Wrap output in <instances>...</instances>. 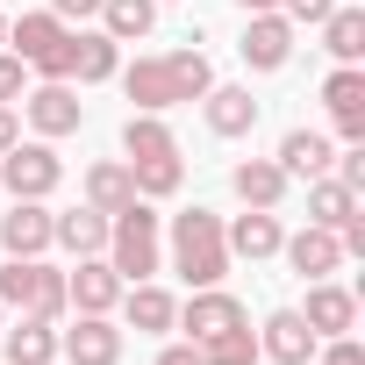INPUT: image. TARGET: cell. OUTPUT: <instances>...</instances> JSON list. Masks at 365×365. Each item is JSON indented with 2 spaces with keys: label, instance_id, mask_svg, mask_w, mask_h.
Listing matches in <instances>:
<instances>
[{
  "label": "cell",
  "instance_id": "1",
  "mask_svg": "<svg viewBox=\"0 0 365 365\" xmlns=\"http://www.w3.org/2000/svg\"><path fill=\"white\" fill-rule=\"evenodd\" d=\"M115 79H122V93L136 101V115H165V108H179V101H201V93L215 86V65H208L201 43H187V51H165V58L115 65Z\"/></svg>",
  "mask_w": 365,
  "mask_h": 365
},
{
  "label": "cell",
  "instance_id": "2",
  "mask_svg": "<svg viewBox=\"0 0 365 365\" xmlns=\"http://www.w3.org/2000/svg\"><path fill=\"white\" fill-rule=\"evenodd\" d=\"M101 258L122 272V287L158 279V265H165V215L150 201H129L122 215H108V251Z\"/></svg>",
  "mask_w": 365,
  "mask_h": 365
},
{
  "label": "cell",
  "instance_id": "3",
  "mask_svg": "<svg viewBox=\"0 0 365 365\" xmlns=\"http://www.w3.org/2000/svg\"><path fill=\"white\" fill-rule=\"evenodd\" d=\"M172 272L187 279V287H222V272H230V237H222V215H215V208L172 215Z\"/></svg>",
  "mask_w": 365,
  "mask_h": 365
},
{
  "label": "cell",
  "instance_id": "4",
  "mask_svg": "<svg viewBox=\"0 0 365 365\" xmlns=\"http://www.w3.org/2000/svg\"><path fill=\"white\" fill-rule=\"evenodd\" d=\"M8 51H15L36 79H72V22H58L51 8L15 15V22H8Z\"/></svg>",
  "mask_w": 365,
  "mask_h": 365
},
{
  "label": "cell",
  "instance_id": "5",
  "mask_svg": "<svg viewBox=\"0 0 365 365\" xmlns=\"http://www.w3.org/2000/svg\"><path fill=\"white\" fill-rule=\"evenodd\" d=\"M0 308L58 322L65 315V272L43 265V258H8V265H0Z\"/></svg>",
  "mask_w": 365,
  "mask_h": 365
},
{
  "label": "cell",
  "instance_id": "6",
  "mask_svg": "<svg viewBox=\"0 0 365 365\" xmlns=\"http://www.w3.org/2000/svg\"><path fill=\"white\" fill-rule=\"evenodd\" d=\"M0 187H8L15 201H51V194L65 187V158H58L43 136H29V143H15V150H0Z\"/></svg>",
  "mask_w": 365,
  "mask_h": 365
},
{
  "label": "cell",
  "instance_id": "7",
  "mask_svg": "<svg viewBox=\"0 0 365 365\" xmlns=\"http://www.w3.org/2000/svg\"><path fill=\"white\" fill-rule=\"evenodd\" d=\"M244 322H251V315H244V301H237L230 287H194L187 301H179V322H172V329H187V336L201 344V336H222V329H244Z\"/></svg>",
  "mask_w": 365,
  "mask_h": 365
},
{
  "label": "cell",
  "instance_id": "8",
  "mask_svg": "<svg viewBox=\"0 0 365 365\" xmlns=\"http://www.w3.org/2000/svg\"><path fill=\"white\" fill-rule=\"evenodd\" d=\"M22 115H29V129H36L43 143H51V136H72V129L86 122L72 79H43V86H29V93H22Z\"/></svg>",
  "mask_w": 365,
  "mask_h": 365
},
{
  "label": "cell",
  "instance_id": "9",
  "mask_svg": "<svg viewBox=\"0 0 365 365\" xmlns=\"http://www.w3.org/2000/svg\"><path fill=\"white\" fill-rule=\"evenodd\" d=\"M315 351H322V336L301 322V308H272V315H265L258 358H272V365H315Z\"/></svg>",
  "mask_w": 365,
  "mask_h": 365
},
{
  "label": "cell",
  "instance_id": "10",
  "mask_svg": "<svg viewBox=\"0 0 365 365\" xmlns=\"http://www.w3.org/2000/svg\"><path fill=\"white\" fill-rule=\"evenodd\" d=\"M322 108L336 122V143H365V72L358 65H336L322 79Z\"/></svg>",
  "mask_w": 365,
  "mask_h": 365
},
{
  "label": "cell",
  "instance_id": "11",
  "mask_svg": "<svg viewBox=\"0 0 365 365\" xmlns=\"http://www.w3.org/2000/svg\"><path fill=\"white\" fill-rule=\"evenodd\" d=\"M115 301H122V272H115L108 258H79V265L65 272V308H79V315H115Z\"/></svg>",
  "mask_w": 365,
  "mask_h": 365
},
{
  "label": "cell",
  "instance_id": "12",
  "mask_svg": "<svg viewBox=\"0 0 365 365\" xmlns=\"http://www.w3.org/2000/svg\"><path fill=\"white\" fill-rule=\"evenodd\" d=\"M58 351H65V365H115L122 329H115V315H79L72 329H58Z\"/></svg>",
  "mask_w": 365,
  "mask_h": 365
},
{
  "label": "cell",
  "instance_id": "13",
  "mask_svg": "<svg viewBox=\"0 0 365 365\" xmlns=\"http://www.w3.org/2000/svg\"><path fill=\"white\" fill-rule=\"evenodd\" d=\"M237 51H244V65H251V72H279V65L294 58V22H287L279 8H272V15H251Z\"/></svg>",
  "mask_w": 365,
  "mask_h": 365
},
{
  "label": "cell",
  "instance_id": "14",
  "mask_svg": "<svg viewBox=\"0 0 365 365\" xmlns=\"http://www.w3.org/2000/svg\"><path fill=\"white\" fill-rule=\"evenodd\" d=\"M301 322H308L315 336H351V329H358V294L336 287V279H308V308H301Z\"/></svg>",
  "mask_w": 365,
  "mask_h": 365
},
{
  "label": "cell",
  "instance_id": "15",
  "mask_svg": "<svg viewBox=\"0 0 365 365\" xmlns=\"http://www.w3.org/2000/svg\"><path fill=\"white\" fill-rule=\"evenodd\" d=\"M279 258L301 272V279H329L336 265H344V244H336V230H322V222H308V230H294L287 244H279Z\"/></svg>",
  "mask_w": 365,
  "mask_h": 365
},
{
  "label": "cell",
  "instance_id": "16",
  "mask_svg": "<svg viewBox=\"0 0 365 365\" xmlns=\"http://www.w3.org/2000/svg\"><path fill=\"white\" fill-rule=\"evenodd\" d=\"M0 251L8 258H43L51 251V208L43 201H15L0 215Z\"/></svg>",
  "mask_w": 365,
  "mask_h": 365
},
{
  "label": "cell",
  "instance_id": "17",
  "mask_svg": "<svg viewBox=\"0 0 365 365\" xmlns=\"http://www.w3.org/2000/svg\"><path fill=\"white\" fill-rule=\"evenodd\" d=\"M222 237H230V258H279V244H287V230H279V215L272 208H244L237 222H222Z\"/></svg>",
  "mask_w": 365,
  "mask_h": 365
},
{
  "label": "cell",
  "instance_id": "18",
  "mask_svg": "<svg viewBox=\"0 0 365 365\" xmlns=\"http://www.w3.org/2000/svg\"><path fill=\"white\" fill-rule=\"evenodd\" d=\"M201 115H208V129L230 136V143L258 129V101H251V86H208V93H201Z\"/></svg>",
  "mask_w": 365,
  "mask_h": 365
},
{
  "label": "cell",
  "instance_id": "19",
  "mask_svg": "<svg viewBox=\"0 0 365 365\" xmlns=\"http://www.w3.org/2000/svg\"><path fill=\"white\" fill-rule=\"evenodd\" d=\"M287 179H322L329 165H336V143L322 136V129H287L279 136V158H272Z\"/></svg>",
  "mask_w": 365,
  "mask_h": 365
},
{
  "label": "cell",
  "instance_id": "20",
  "mask_svg": "<svg viewBox=\"0 0 365 365\" xmlns=\"http://www.w3.org/2000/svg\"><path fill=\"white\" fill-rule=\"evenodd\" d=\"M51 244H58V251H72V258H101V251H108V215L79 201V208L51 215Z\"/></svg>",
  "mask_w": 365,
  "mask_h": 365
},
{
  "label": "cell",
  "instance_id": "21",
  "mask_svg": "<svg viewBox=\"0 0 365 365\" xmlns=\"http://www.w3.org/2000/svg\"><path fill=\"white\" fill-rule=\"evenodd\" d=\"M122 315H129V329H143V336H165L172 322H179V301L158 287V279H136V287H122V301H115Z\"/></svg>",
  "mask_w": 365,
  "mask_h": 365
},
{
  "label": "cell",
  "instance_id": "22",
  "mask_svg": "<svg viewBox=\"0 0 365 365\" xmlns=\"http://www.w3.org/2000/svg\"><path fill=\"white\" fill-rule=\"evenodd\" d=\"M351 215H365V194H358V187H344L336 172L308 179V222H322V230H344Z\"/></svg>",
  "mask_w": 365,
  "mask_h": 365
},
{
  "label": "cell",
  "instance_id": "23",
  "mask_svg": "<svg viewBox=\"0 0 365 365\" xmlns=\"http://www.w3.org/2000/svg\"><path fill=\"white\" fill-rule=\"evenodd\" d=\"M115 65H122V43H115L108 29H72V79H79V86L115 79Z\"/></svg>",
  "mask_w": 365,
  "mask_h": 365
},
{
  "label": "cell",
  "instance_id": "24",
  "mask_svg": "<svg viewBox=\"0 0 365 365\" xmlns=\"http://www.w3.org/2000/svg\"><path fill=\"white\" fill-rule=\"evenodd\" d=\"M230 187H237V201H244V208H279L294 179H287L272 158H244V165L230 172Z\"/></svg>",
  "mask_w": 365,
  "mask_h": 365
},
{
  "label": "cell",
  "instance_id": "25",
  "mask_svg": "<svg viewBox=\"0 0 365 365\" xmlns=\"http://www.w3.org/2000/svg\"><path fill=\"white\" fill-rule=\"evenodd\" d=\"M0 351H8V365H51L58 358V322L22 315L15 329H0Z\"/></svg>",
  "mask_w": 365,
  "mask_h": 365
},
{
  "label": "cell",
  "instance_id": "26",
  "mask_svg": "<svg viewBox=\"0 0 365 365\" xmlns=\"http://www.w3.org/2000/svg\"><path fill=\"white\" fill-rule=\"evenodd\" d=\"M136 201V179H129V165L122 158H101V165H86V208H101V215H122Z\"/></svg>",
  "mask_w": 365,
  "mask_h": 365
},
{
  "label": "cell",
  "instance_id": "27",
  "mask_svg": "<svg viewBox=\"0 0 365 365\" xmlns=\"http://www.w3.org/2000/svg\"><path fill=\"white\" fill-rule=\"evenodd\" d=\"M101 29L115 43H143L158 29V0H101Z\"/></svg>",
  "mask_w": 365,
  "mask_h": 365
},
{
  "label": "cell",
  "instance_id": "28",
  "mask_svg": "<svg viewBox=\"0 0 365 365\" xmlns=\"http://www.w3.org/2000/svg\"><path fill=\"white\" fill-rule=\"evenodd\" d=\"M322 51H329L336 65H358V58H365V8H329V22H322Z\"/></svg>",
  "mask_w": 365,
  "mask_h": 365
},
{
  "label": "cell",
  "instance_id": "29",
  "mask_svg": "<svg viewBox=\"0 0 365 365\" xmlns=\"http://www.w3.org/2000/svg\"><path fill=\"white\" fill-rule=\"evenodd\" d=\"M122 150H129V165L136 158H179V136L165 129V115H129L122 122Z\"/></svg>",
  "mask_w": 365,
  "mask_h": 365
},
{
  "label": "cell",
  "instance_id": "30",
  "mask_svg": "<svg viewBox=\"0 0 365 365\" xmlns=\"http://www.w3.org/2000/svg\"><path fill=\"white\" fill-rule=\"evenodd\" d=\"M122 165H129V158H122ZM129 179H136V201H172L179 179H187V165H179V158H136Z\"/></svg>",
  "mask_w": 365,
  "mask_h": 365
},
{
  "label": "cell",
  "instance_id": "31",
  "mask_svg": "<svg viewBox=\"0 0 365 365\" xmlns=\"http://www.w3.org/2000/svg\"><path fill=\"white\" fill-rule=\"evenodd\" d=\"M201 358L208 365H258V329H222V336H201Z\"/></svg>",
  "mask_w": 365,
  "mask_h": 365
},
{
  "label": "cell",
  "instance_id": "32",
  "mask_svg": "<svg viewBox=\"0 0 365 365\" xmlns=\"http://www.w3.org/2000/svg\"><path fill=\"white\" fill-rule=\"evenodd\" d=\"M22 93H29V65H22V58L8 51V58H0V108H15Z\"/></svg>",
  "mask_w": 365,
  "mask_h": 365
},
{
  "label": "cell",
  "instance_id": "33",
  "mask_svg": "<svg viewBox=\"0 0 365 365\" xmlns=\"http://www.w3.org/2000/svg\"><path fill=\"white\" fill-rule=\"evenodd\" d=\"M315 365H365V344H358V336H322Z\"/></svg>",
  "mask_w": 365,
  "mask_h": 365
},
{
  "label": "cell",
  "instance_id": "34",
  "mask_svg": "<svg viewBox=\"0 0 365 365\" xmlns=\"http://www.w3.org/2000/svg\"><path fill=\"white\" fill-rule=\"evenodd\" d=\"M329 172H336V179H344V187H358V194H365V143H344V150H336V165H329Z\"/></svg>",
  "mask_w": 365,
  "mask_h": 365
},
{
  "label": "cell",
  "instance_id": "35",
  "mask_svg": "<svg viewBox=\"0 0 365 365\" xmlns=\"http://www.w3.org/2000/svg\"><path fill=\"white\" fill-rule=\"evenodd\" d=\"M329 8H336V0H279V15L301 29V22H329Z\"/></svg>",
  "mask_w": 365,
  "mask_h": 365
},
{
  "label": "cell",
  "instance_id": "36",
  "mask_svg": "<svg viewBox=\"0 0 365 365\" xmlns=\"http://www.w3.org/2000/svg\"><path fill=\"white\" fill-rule=\"evenodd\" d=\"M51 15H58V22H93L101 0H51Z\"/></svg>",
  "mask_w": 365,
  "mask_h": 365
},
{
  "label": "cell",
  "instance_id": "37",
  "mask_svg": "<svg viewBox=\"0 0 365 365\" xmlns=\"http://www.w3.org/2000/svg\"><path fill=\"white\" fill-rule=\"evenodd\" d=\"M158 365H208V358H201V344L187 336V344H165V351H158Z\"/></svg>",
  "mask_w": 365,
  "mask_h": 365
},
{
  "label": "cell",
  "instance_id": "38",
  "mask_svg": "<svg viewBox=\"0 0 365 365\" xmlns=\"http://www.w3.org/2000/svg\"><path fill=\"white\" fill-rule=\"evenodd\" d=\"M22 143V122H15V108H0V150H15Z\"/></svg>",
  "mask_w": 365,
  "mask_h": 365
},
{
  "label": "cell",
  "instance_id": "39",
  "mask_svg": "<svg viewBox=\"0 0 365 365\" xmlns=\"http://www.w3.org/2000/svg\"><path fill=\"white\" fill-rule=\"evenodd\" d=\"M237 8H244V15H272V8H279V0H237Z\"/></svg>",
  "mask_w": 365,
  "mask_h": 365
},
{
  "label": "cell",
  "instance_id": "40",
  "mask_svg": "<svg viewBox=\"0 0 365 365\" xmlns=\"http://www.w3.org/2000/svg\"><path fill=\"white\" fill-rule=\"evenodd\" d=\"M0 43H8V8H0Z\"/></svg>",
  "mask_w": 365,
  "mask_h": 365
},
{
  "label": "cell",
  "instance_id": "41",
  "mask_svg": "<svg viewBox=\"0 0 365 365\" xmlns=\"http://www.w3.org/2000/svg\"><path fill=\"white\" fill-rule=\"evenodd\" d=\"M0 8H15V0H0Z\"/></svg>",
  "mask_w": 365,
  "mask_h": 365
}]
</instances>
